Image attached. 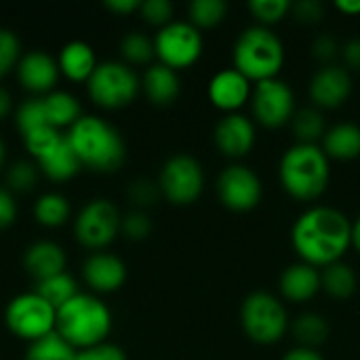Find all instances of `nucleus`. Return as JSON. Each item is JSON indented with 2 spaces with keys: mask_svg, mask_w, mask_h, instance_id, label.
Wrapping results in <instances>:
<instances>
[{
  "mask_svg": "<svg viewBox=\"0 0 360 360\" xmlns=\"http://www.w3.org/2000/svg\"><path fill=\"white\" fill-rule=\"evenodd\" d=\"M291 245L304 264L327 268L352 247V221L333 207H310L291 228Z\"/></svg>",
  "mask_w": 360,
  "mask_h": 360,
  "instance_id": "f257e3e1",
  "label": "nucleus"
},
{
  "mask_svg": "<svg viewBox=\"0 0 360 360\" xmlns=\"http://www.w3.org/2000/svg\"><path fill=\"white\" fill-rule=\"evenodd\" d=\"M68 141L80 165L95 173H114L127 158V146L116 127L99 116H82L70 131Z\"/></svg>",
  "mask_w": 360,
  "mask_h": 360,
  "instance_id": "f03ea898",
  "label": "nucleus"
},
{
  "mask_svg": "<svg viewBox=\"0 0 360 360\" xmlns=\"http://www.w3.org/2000/svg\"><path fill=\"white\" fill-rule=\"evenodd\" d=\"M278 175L291 198L310 202L325 194L331 179V165L321 146L295 143L283 154Z\"/></svg>",
  "mask_w": 360,
  "mask_h": 360,
  "instance_id": "7ed1b4c3",
  "label": "nucleus"
},
{
  "mask_svg": "<svg viewBox=\"0 0 360 360\" xmlns=\"http://www.w3.org/2000/svg\"><path fill=\"white\" fill-rule=\"evenodd\" d=\"M110 331L112 312L93 293H78L74 300L57 310L55 333H59L76 350L103 344Z\"/></svg>",
  "mask_w": 360,
  "mask_h": 360,
  "instance_id": "20e7f679",
  "label": "nucleus"
},
{
  "mask_svg": "<svg viewBox=\"0 0 360 360\" xmlns=\"http://www.w3.org/2000/svg\"><path fill=\"white\" fill-rule=\"evenodd\" d=\"M234 70L251 82L276 78L285 63L283 40L264 25L247 27L234 44Z\"/></svg>",
  "mask_w": 360,
  "mask_h": 360,
  "instance_id": "39448f33",
  "label": "nucleus"
},
{
  "mask_svg": "<svg viewBox=\"0 0 360 360\" xmlns=\"http://www.w3.org/2000/svg\"><path fill=\"white\" fill-rule=\"evenodd\" d=\"M240 325L251 342L270 346L285 338L289 316L285 306L272 293L253 291L240 306Z\"/></svg>",
  "mask_w": 360,
  "mask_h": 360,
  "instance_id": "423d86ee",
  "label": "nucleus"
},
{
  "mask_svg": "<svg viewBox=\"0 0 360 360\" xmlns=\"http://www.w3.org/2000/svg\"><path fill=\"white\" fill-rule=\"evenodd\" d=\"M141 80L131 65L122 61H103L86 82L89 97L103 110L127 108L139 93Z\"/></svg>",
  "mask_w": 360,
  "mask_h": 360,
  "instance_id": "0eeeda50",
  "label": "nucleus"
},
{
  "mask_svg": "<svg viewBox=\"0 0 360 360\" xmlns=\"http://www.w3.org/2000/svg\"><path fill=\"white\" fill-rule=\"evenodd\" d=\"M4 323L8 331L25 342H36L55 331L57 310L44 302L38 293H21L13 297L4 310Z\"/></svg>",
  "mask_w": 360,
  "mask_h": 360,
  "instance_id": "6e6552de",
  "label": "nucleus"
},
{
  "mask_svg": "<svg viewBox=\"0 0 360 360\" xmlns=\"http://www.w3.org/2000/svg\"><path fill=\"white\" fill-rule=\"evenodd\" d=\"M120 224L122 215L112 200L93 198L76 215L74 236L82 247L91 251H101L118 236Z\"/></svg>",
  "mask_w": 360,
  "mask_h": 360,
  "instance_id": "1a4fd4ad",
  "label": "nucleus"
},
{
  "mask_svg": "<svg viewBox=\"0 0 360 360\" xmlns=\"http://www.w3.org/2000/svg\"><path fill=\"white\" fill-rule=\"evenodd\" d=\"M154 53L162 65L186 70L202 55V36L190 21H171L154 36Z\"/></svg>",
  "mask_w": 360,
  "mask_h": 360,
  "instance_id": "9d476101",
  "label": "nucleus"
},
{
  "mask_svg": "<svg viewBox=\"0 0 360 360\" xmlns=\"http://www.w3.org/2000/svg\"><path fill=\"white\" fill-rule=\"evenodd\" d=\"M160 194L177 207H186L198 200L205 188V173L200 162L190 154L171 156L158 177Z\"/></svg>",
  "mask_w": 360,
  "mask_h": 360,
  "instance_id": "9b49d317",
  "label": "nucleus"
},
{
  "mask_svg": "<svg viewBox=\"0 0 360 360\" xmlns=\"http://www.w3.org/2000/svg\"><path fill=\"white\" fill-rule=\"evenodd\" d=\"M251 110L259 124L266 129H278L291 122L295 114V95L281 78L262 80L251 91Z\"/></svg>",
  "mask_w": 360,
  "mask_h": 360,
  "instance_id": "f8f14e48",
  "label": "nucleus"
},
{
  "mask_svg": "<svg viewBox=\"0 0 360 360\" xmlns=\"http://www.w3.org/2000/svg\"><path fill=\"white\" fill-rule=\"evenodd\" d=\"M219 202L236 213H247L255 209L262 200L264 186L259 175L245 165H230L217 177Z\"/></svg>",
  "mask_w": 360,
  "mask_h": 360,
  "instance_id": "ddd939ff",
  "label": "nucleus"
},
{
  "mask_svg": "<svg viewBox=\"0 0 360 360\" xmlns=\"http://www.w3.org/2000/svg\"><path fill=\"white\" fill-rule=\"evenodd\" d=\"M310 99L319 110H335L344 105L352 93V78L348 68L323 65L310 80Z\"/></svg>",
  "mask_w": 360,
  "mask_h": 360,
  "instance_id": "4468645a",
  "label": "nucleus"
},
{
  "mask_svg": "<svg viewBox=\"0 0 360 360\" xmlns=\"http://www.w3.org/2000/svg\"><path fill=\"white\" fill-rule=\"evenodd\" d=\"M59 76H61V72H59L57 59H53L44 51H30V53L21 55V59L17 63V78H19L21 86L40 97L55 91Z\"/></svg>",
  "mask_w": 360,
  "mask_h": 360,
  "instance_id": "2eb2a0df",
  "label": "nucleus"
},
{
  "mask_svg": "<svg viewBox=\"0 0 360 360\" xmlns=\"http://www.w3.org/2000/svg\"><path fill=\"white\" fill-rule=\"evenodd\" d=\"M82 278L93 293H114L127 281V266L120 257L97 251L86 257Z\"/></svg>",
  "mask_w": 360,
  "mask_h": 360,
  "instance_id": "dca6fc26",
  "label": "nucleus"
},
{
  "mask_svg": "<svg viewBox=\"0 0 360 360\" xmlns=\"http://www.w3.org/2000/svg\"><path fill=\"white\" fill-rule=\"evenodd\" d=\"M215 146L228 158H243L255 146V127L243 114H228L215 127Z\"/></svg>",
  "mask_w": 360,
  "mask_h": 360,
  "instance_id": "f3484780",
  "label": "nucleus"
},
{
  "mask_svg": "<svg viewBox=\"0 0 360 360\" xmlns=\"http://www.w3.org/2000/svg\"><path fill=\"white\" fill-rule=\"evenodd\" d=\"M251 80H247L240 72H236L234 68L221 70L217 72L211 82H209V99L217 110L236 114L238 108H243V103L247 99H251Z\"/></svg>",
  "mask_w": 360,
  "mask_h": 360,
  "instance_id": "a211bd4d",
  "label": "nucleus"
},
{
  "mask_svg": "<svg viewBox=\"0 0 360 360\" xmlns=\"http://www.w3.org/2000/svg\"><path fill=\"white\" fill-rule=\"evenodd\" d=\"M65 251L53 240H38L30 245L23 255V266L36 278V283L65 272Z\"/></svg>",
  "mask_w": 360,
  "mask_h": 360,
  "instance_id": "6ab92c4d",
  "label": "nucleus"
},
{
  "mask_svg": "<svg viewBox=\"0 0 360 360\" xmlns=\"http://www.w3.org/2000/svg\"><path fill=\"white\" fill-rule=\"evenodd\" d=\"M57 65L61 76H65L72 82H89L93 72L97 70V55L91 44L82 40L68 42L57 57Z\"/></svg>",
  "mask_w": 360,
  "mask_h": 360,
  "instance_id": "aec40b11",
  "label": "nucleus"
},
{
  "mask_svg": "<svg viewBox=\"0 0 360 360\" xmlns=\"http://www.w3.org/2000/svg\"><path fill=\"white\" fill-rule=\"evenodd\" d=\"M321 291V272L310 264H293L281 276V293L285 300L302 304L310 302Z\"/></svg>",
  "mask_w": 360,
  "mask_h": 360,
  "instance_id": "412c9836",
  "label": "nucleus"
},
{
  "mask_svg": "<svg viewBox=\"0 0 360 360\" xmlns=\"http://www.w3.org/2000/svg\"><path fill=\"white\" fill-rule=\"evenodd\" d=\"M141 89L154 105H171L179 97V76L175 70L156 63L150 65L141 78Z\"/></svg>",
  "mask_w": 360,
  "mask_h": 360,
  "instance_id": "4be33fe9",
  "label": "nucleus"
},
{
  "mask_svg": "<svg viewBox=\"0 0 360 360\" xmlns=\"http://www.w3.org/2000/svg\"><path fill=\"white\" fill-rule=\"evenodd\" d=\"M36 167L44 177H49L51 181H57V184L70 181L82 169L74 148L68 141V135L49 154H44L40 160H36Z\"/></svg>",
  "mask_w": 360,
  "mask_h": 360,
  "instance_id": "5701e85b",
  "label": "nucleus"
},
{
  "mask_svg": "<svg viewBox=\"0 0 360 360\" xmlns=\"http://www.w3.org/2000/svg\"><path fill=\"white\" fill-rule=\"evenodd\" d=\"M323 152L327 158L354 160L360 156V127L354 122H338L327 129L323 141Z\"/></svg>",
  "mask_w": 360,
  "mask_h": 360,
  "instance_id": "b1692460",
  "label": "nucleus"
},
{
  "mask_svg": "<svg viewBox=\"0 0 360 360\" xmlns=\"http://www.w3.org/2000/svg\"><path fill=\"white\" fill-rule=\"evenodd\" d=\"M44 101V110H46V118L49 124L53 129H72L80 118H82V108L76 95L68 93V91H51L49 95L42 97Z\"/></svg>",
  "mask_w": 360,
  "mask_h": 360,
  "instance_id": "393cba45",
  "label": "nucleus"
},
{
  "mask_svg": "<svg viewBox=\"0 0 360 360\" xmlns=\"http://www.w3.org/2000/svg\"><path fill=\"white\" fill-rule=\"evenodd\" d=\"M359 278L352 266L344 262H335L321 272V289H325L335 300H348L356 291Z\"/></svg>",
  "mask_w": 360,
  "mask_h": 360,
  "instance_id": "a878e982",
  "label": "nucleus"
},
{
  "mask_svg": "<svg viewBox=\"0 0 360 360\" xmlns=\"http://www.w3.org/2000/svg\"><path fill=\"white\" fill-rule=\"evenodd\" d=\"M291 129L297 139V143H312L319 146L327 133L325 116L319 108H302L291 118Z\"/></svg>",
  "mask_w": 360,
  "mask_h": 360,
  "instance_id": "bb28decb",
  "label": "nucleus"
},
{
  "mask_svg": "<svg viewBox=\"0 0 360 360\" xmlns=\"http://www.w3.org/2000/svg\"><path fill=\"white\" fill-rule=\"evenodd\" d=\"M329 323L325 321V316L316 314V312H306L300 314L293 323V335L300 344V348H310L316 350L319 346H323L329 340Z\"/></svg>",
  "mask_w": 360,
  "mask_h": 360,
  "instance_id": "cd10ccee",
  "label": "nucleus"
},
{
  "mask_svg": "<svg viewBox=\"0 0 360 360\" xmlns=\"http://www.w3.org/2000/svg\"><path fill=\"white\" fill-rule=\"evenodd\" d=\"M34 217L44 228H59L70 219V200L59 192H46L34 202Z\"/></svg>",
  "mask_w": 360,
  "mask_h": 360,
  "instance_id": "c85d7f7f",
  "label": "nucleus"
},
{
  "mask_svg": "<svg viewBox=\"0 0 360 360\" xmlns=\"http://www.w3.org/2000/svg\"><path fill=\"white\" fill-rule=\"evenodd\" d=\"M34 293H38L44 302H49L55 310H59L70 300H74L80 291H78L76 281L68 272H61V274H55L51 278L38 281Z\"/></svg>",
  "mask_w": 360,
  "mask_h": 360,
  "instance_id": "c756f323",
  "label": "nucleus"
},
{
  "mask_svg": "<svg viewBox=\"0 0 360 360\" xmlns=\"http://www.w3.org/2000/svg\"><path fill=\"white\" fill-rule=\"evenodd\" d=\"M78 350L72 348L59 333H49L27 346L25 360H76Z\"/></svg>",
  "mask_w": 360,
  "mask_h": 360,
  "instance_id": "7c9ffc66",
  "label": "nucleus"
},
{
  "mask_svg": "<svg viewBox=\"0 0 360 360\" xmlns=\"http://www.w3.org/2000/svg\"><path fill=\"white\" fill-rule=\"evenodd\" d=\"M120 53H122L127 65H146L156 55L154 53V40H150L141 32H129L120 40Z\"/></svg>",
  "mask_w": 360,
  "mask_h": 360,
  "instance_id": "2f4dec72",
  "label": "nucleus"
},
{
  "mask_svg": "<svg viewBox=\"0 0 360 360\" xmlns=\"http://www.w3.org/2000/svg\"><path fill=\"white\" fill-rule=\"evenodd\" d=\"M228 4L224 0H194L188 6L190 23L194 27H215L224 21Z\"/></svg>",
  "mask_w": 360,
  "mask_h": 360,
  "instance_id": "473e14b6",
  "label": "nucleus"
},
{
  "mask_svg": "<svg viewBox=\"0 0 360 360\" xmlns=\"http://www.w3.org/2000/svg\"><path fill=\"white\" fill-rule=\"evenodd\" d=\"M15 122H17V127H19V131H21V137L27 135V133H34V131H38V129L51 127V124H49V118H46V110H44L42 97H34V99L23 101V103L17 108Z\"/></svg>",
  "mask_w": 360,
  "mask_h": 360,
  "instance_id": "72a5a7b5",
  "label": "nucleus"
},
{
  "mask_svg": "<svg viewBox=\"0 0 360 360\" xmlns=\"http://www.w3.org/2000/svg\"><path fill=\"white\" fill-rule=\"evenodd\" d=\"M293 2L289 0H253L249 2L251 15L257 19V25L270 27L272 23H278L291 13Z\"/></svg>",
  "mask_w": 360,
  "mask_h": 360,
  "instance_id": "f704fd0d",
  "label": "nucleus"
},
{
  "mask_svg": "<svg viewBox=\"0 0 360 360\" xmlns=\"http://www.w3.org/2000/svg\"><path fill=\"white\" fill-rule=\"evenodd\" d=\"M65 135L59 131V129H53V127H44V129H38L34 133H27L23 135V143H25V150L32 154L34 162L40 160L44 154H49Z\"/></svg>",
  "mask_w": 360,
  "mask_h": 360,
  "instance_id": "c9c22d12",
  "label": "nucleus"
},
{
  "mask_svg": "<svg viewBox=\"0 0 360 360\" xmlns=\"http://www.w3.org/2000/svg\"><path fill=\"white\" fill-rule=\"evenodd\" d=\"M36 181H38V167H36V162L19 160V162L11 165L8 171H6L8 192L25 194V192H30L36 186Z\"/></svg>",
  "mask_w": 360,
  "mask_h": 360,
  "instance_id": "e433bc0d",
  "label": "nucleus"
},
{
  "mask_svg": "<svg viewBox=\"0 0 360 360\" xmlns=\"http://www.w3.org/2000/svg\"><path fill=\"white\" fill-rule=\"evenodd\" d=\"M21 59V42L13 30L0 27V78L6 76Z\"/></svg>",
  "mask_w": 360,
  "mask_h": 360,
  "instance_id": "4c0bfd02",
  "label": "nucleus"
},
{
  "mask_svg": "<svg viewBox=\"0 0 360 360\" xmlns=\"http://www.w3.org/2000/svg\"><path fill=\"white\" fill-rule=\"evenodd\" d=\"M120 232L131 240H146L152 232V219L146 211H131L122 217Z\"/></svg>",
  "mask_w": 360,
  "mask_h": 360,
  "instance_id": "58836bf2",
  "label": "nucleus"
},
{
  "mask_svg": "<svg viewBox=\"0 0 360 360\" xmlns=\"http://www.w3.org/2000/svg\"><path fill=\"white\" fill-rule=\"evenodd\" d=\"M139 13L146 23L165 27L173 21V4L169 0H143Z\"/></svg>",
  "mask_w": 360,
  "mask_h": 360,
  "instance_id": "ea45409f",
  "label": "nucleus"
},
{
  "mask_svg": "<svg viewBox=\"0 0 360 360\" xmlns=\"http://www.w3.org/2000/svg\"><path fill=\"white\" fill-rule=\"evenodd\" d=\"M158 196H162L160 188H158V184L150 181V179H135L129 186V198L133 205L139 207V211H143L146 207H152L158 200Z\"/></svg>",
  "mask_w": 360,
  "mask_h": 360,
  "instance_id": "a19ab883",
  "label": "nucleus"
},
{
  "mask_svg": "<svg viewBox=\"0 0 360 360\" xmlns=\"http://www.w3.org/2000/svg\"><path fill=\"white\" fill-rule=\"evenodd\" d=\"M291 13L295 15V19L300 23H306V25H314L323 19L325 15V4L319 2V0H300V2H293L291 6Z\"/></svg>",
  "mask_w": 360,
  "mask_h": 360,
  "instance_id": "79ce46f5",
  "label": "nucleus"
},
{
  "mask_svg": "<svg viewBox=\"0 0 360 360\" xmlns=\"http://www.w3.org/2000/svg\"><path fill=\"white\" fill-rule=\"evenodd\" d=\"M340 44H338V40L331 36V34H321V36H316L314 38V42H312V55L321 61V63H325V65H331V61L340 55Z\"/></svg>",
  "mask_w": 360,
  "mask_h": 360,
  "instance_id": "37998d69",
  "label": "nucleus"
},
{
  "mask_svg": "<svg viewBox=\"0 0 360 360\" xmlns=\"http://www.w3.org/2000/svg\"><path fill=\"white\" fill-rule=\"evenodd\" d=\"M76 360H127V354H124L122 348L103 342V344H99V346L78 350Z\"/></svg>",
  "mask_w": 360,
  "mask_h": 360,
  "instance_id": "c03bdc74",
  "label": "nucleus"
},
{
  "mask_svg": "<svg viewBox=\"0 0 360 360\" xmlns=\"http://www.w3.org/2000/svg\"><path fill=\"white\" fill-rule=\"evenodd\" d=\"M17 219V202L13 192H8V188H0V230L13 226V221Z\"/></svg>",
  "mask_w": 360,
  "mask_h": 360,
  "instance_id": "a18cd8bd",
  "label": "nucleus"
},
{
  "mask_svg": "<svg viewBox=\"0 0 360 360\" xmlns=\"http://www.w3.org/2000/svg\"><path fill=\"white\" fill-rule=\"evenodd\" d=\"M342 57H344L348 70H356V72H360V38H350V40L342 46Z\"/></svg>",
  "mask_w": 360,
  "mask_h": 360,
  "instance_id": "49530a36",
  "label": "nucleus"
},
{
  "mask_svg": "<svg viewBox=\"0 0 360 360\" xmlns=\"http://www.w3.org/2000/svg\"><path fill=\"white\" fill-rule=\"evenodd\" d=\"M103 4L108 11H112L116 15H129V13L139 11V6H141L139 0H105Z\"/></svg>",
  "mask_w": 360,
  "mask_h": 360,
  "instance_id": "de8ad7c7",
  "label": "nucleus"
},
{
  "mask_svg": "<svg viewBox=\"0 0 360 360\" xmlns=\"http://www.w3.org/2000/svg\"><path fill=\"white\" fill-rule=\"evenodd\" d=\"M283 360H323V356L316 352V350H310V348H293V350H289Z\"/></svg>",
  "mask_w": 360,
  "mask_h": 360,
  "instance_id": "09e8293b",
  "label": "nucleus"
},
{
  "mask_svg": "<svg viewBox=\"0 0 360 360\" xmlns=\"http://www.w3.org/2000/svg\"><path fill=\"white\" fill-rule=\"evenodd\" d=\"M13 110V99H11V93L0 84V120H4Z\"/></svg>",
  "mask_w": 360,
  "mask_h": 360,
  "instance_id": "8fccbe9b",
  "label": "nucleus"
},
{
  "mask_svg": "<svg viewBox=\"0 0 360 360\" xmlns=\"http://www.w3.org/2000/svg\"><path fill=\"white\" fill-rule=\"evenodd\" d=\"M335 6L342 11V13H346V15H359L360 13V0H340V2H335Z\"/></svg>",
  "mask_w": 360,
  "mask_h": 360,
  "instance_id": "3c124183",
  "label": "nucleus"
},
{
  "mask_svg": "<svg viewBox=\"0 0 360 360\" xmlns=\"http://www.w3.org/2000/svg\"><path fill=\"white\" fill-rule=\"evenodd\" d=\"M352 247L360 253V215L356 221H352Z\"/></svg>",
  "mask_w": 360,
  "mask_h": 360,
  "instance_id": "603ef678",
  "label": "nucleus"
},
{
  "mask_svg": "<svg viewBox=\"0 0 360 360\" xmlns=\"http://www.w3.org/2000/svg\"><path fill=\"white\" fill-rule=\"evenodd\" d=\"M2 162H4V143L0 139V169H2Z\"/></svg>",
  "mask_w": 360,
  "mask_h": 360,
  "instance_id": "864d4df0",
  "label": "nucleus"
}]
</instances>
